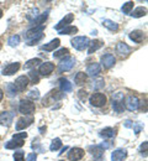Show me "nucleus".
<instances>
[{
	"label": "nucleus",
	"mask_w": 148,
	"mask_h": 161,
	"mask_svg": "<svg viewBox=\"0 0 148 161\" xmlns=\"http://www.w3.org/2000/svg\"><path fill=\"white\" fill-rule=\"evenodd\" d=\"M116 135V129L114 128H105L100 131V136L103 138H114Z\"/></svg>",
	"instance_id": "nucleus-25"
},
{
	"label": "nucleus",
	"mask_w": 148,
	"mask_h": 161,
	"mask_svg": "<svg viewBox=\"0 0 148 161\" xmlns=\"http://www.w3.org/2000/svg\"><path fill=\"white\" fill-rule=\"evenodd\" d=\"M84 156V150L80 147H73L68 153V159L70 161H79Z\"/></svg>",
	"instance_id": "nucleus-9"
},
{
	"label": "nucleus",
	"mask_w": 148,
	"mask_h": 161,
	"mask_svg": "<svg viewBox=\"0 0 148 161\" xmlns=\"http://www.w3.org/2000/svg\"><path fill=\"white\" fill-rule=\"evenodd\" d=\"M59 161H62V160H59Z\"/></svg>",
	"instance_id": "nucleus-49"
},
{
	"label": "nucleus",
	"mask_w": 148,
	"mask_h": 161,
	"mask_svg": "<svg viewBox=\"0 0 148 161\" xmlns=\"http://www.w3.org/2000/svg\"><path fill=\"white\" fill-rule=\"evenodd\" d=\"M43 30H44V26H36V27H33V29H30L27 32H26V35H25V37H26V40H27V45H30V46H32V45H35L36 42H38V41L42 39L43 36Z\"/></svg>",
	"instance_id": "nucleus-1"
},
{
	"label": "nucleus",
	"mask_w": 148,
	"mask_h": 161,
	"mask_svg": "<svg viewBox=\"0 0 148 161\" xmlns=\"http://www.w3.org/2000/svg\"><path fill=\"white\" fill-rule=\"evenodd\" d=\"M19 69H20V63H19V62L9 63L8 66L4 67V69H3V75H4V76H11V75L16 73Z\"/></svg>",
	"instance_id": "nucleus-12"
},
{
	"label": "nucleus",
	"mask_w": 148,
	"mask_h": 161,
	"mask_svg": "<svg viewBox=\"0 0 148 161\" xmlns=\"http://www.w3.org/2000/svg\"><path fill=\"white\" fill-rule=\"evenodd\" d=\"M1 16H3V10H0V19H1Z\"/></svg>",
	"instance_id": "nucleus-47"
},
{
	"label": "nucleus",
	"mask_w": 148,
	"mask_h": 161,
	"mask_svg": "<svg viewBox=\"0 0 148 161\" xmlns=\"http://www.w3.org/2000/svg\"><path fill=\"white\" fill-rule=\"evenodd\" d=\"M77 32H78V29L75 26H67L59 31L61 35H72V34H77Z\"/></svg>",
	"instance_id": "nucleus-28"
},
{
	"label": "nucleus",
	"mask_w": 148,
	"mask_h": 161,
	"mask_svg": "<svg viewBox=\"0 0 148 161\" xmlns=\"http://www.w3.org/2000/svg\"><path fill=\"white\" fill-rule=\"evenodd\" d=\"M27 138V133H18V134H14L13 135V139L10 141L6 142L5 147L11 150V149H18V147H21L25 142V139Z\"/></svg>",
	"instance_id": "nucleus-2"
},
{
	"label": "nucleus",
	"mask_w": 148,
	"mask_h": 161,
	"mask_svg": "<svg viewBox=\"0 0 148 161\" xmlns=\"http://www.w3.org/2000/svg\"><path fill=\"white\" fill-rule=\"evenodd\" d=\"M36 109V105L32 101L28 99H22L19 104V112L23 115H31Z\"/></svg>",
	"instance_id": "nucleus-3"
},
{
	"label": "nucleus",
	"mask_w": 148,
	"mask_h": 161,
	"mask_svg": "<svg viewBox=\"0 0 148 161\" xmlns=\"http://www.w3.org/2000/svg\"><path fill=\"white\" fill-rule=\"evenodd\" d=\"M40 63H42V61L40 60V58H32V60H28L25 63L23 68H31V67H35V66H37Z\"/></svg>",
	"instance_id": "nucleus-34"
},
{
	"label": "nucleus",
	"mask_w": 148,
	"mask_h": 161,
	"mask_svg": "<svg viewBox=\"0 0 148 161\" xmlns=\"http://www.w3.org/2000/svg\"><path fill=\"white\" fill-rule=\"evenodd\" d=\"M8 43H9L11 47L18 46V45L20 43V36H19V35H13V36H10L9 40H8Z\"/></svg>",
	"instance_id": "nucleus-33"
},
{
	"label": "nucleus",
	"mask_w": 148,
	"mask_h": 161,
	"mask_svg": "<svg viewBox=\"0 0 148 161\" xmlns=\"http://www.w3.org/2000/svg\"><path fill=\"white\" fill-rule=\"evenodd\" d=\"M73 20H74V15H73V14H67L63 19L56 25V27H54V29H56V30H58V31H61L62 29L67 27V26H68V25H69Z\"/></svg>",
	"instance_id": "nucleus-15"
},
{
	"label": "nucleus",
	"mask_w": 148,
	"mask_h": 161,
	"mask_svg": "<svg viewBox=\"0 0 148 161\" xmlns=\"http://www.w3.org/2000/svg\"><path fill=\"white\" fill-rule=\"evenodd\" d=\"M32 123H33V118L32 117H22L16 123V130H23V129L28 128Z\"/></svg>",
	"instance_id": "nucleus-14"
},
{
	"label": "nucleus",
	"mask_w": 148,
	"mask_h": 161,
	"mask_svg": "<svg viewBox=\"0 0 148 161\" xmlns=\"http://www.w3.org/2000/svg\"><path fill=\"white\" fill-rule=\"evenodd\" d=\"M23 158H25L23 151H16L14 154V161H23Z\"/></svg>",
	"instance_id": "nucleus-40"
},
{
	"label": "nucleus",
	"mask_w": 148,
	"mask_h": 161,
	"mask_svg": "<svg viewBox=\"0 0 148 161\" xmlns=\"http://www.w3.org/2000/svg\"><path fill=\"white\" fill-rule=\"evenodd\" d=\"M27 97H28L30 99H38V98H40V92H38L37 89H32V91H30V92L27 93Z\"/></svg>",
	"instance_id": "nucleus-39"
},
{
	"label": "nucleus",
	"mask_w": 148,
	"mask_h": 161,
	"mask_svg": "<svg viewBox=\"0 0 148 161\" xmlns=\"http://www.w3.org/2000/svg\"><path fill=\"white\" fill-rule=\"evenodd\" d=\"M5 89H6V92H8V96H9V97H15V96L18 94V91L15 89V87H14V84H13V83H8V84H6V87H5Z\"/></svg>",
	"instance_id": "nucleus-32"
},
{
	"label": "nucleus",
	"mask_w": 148,
	"mask_h": 161,
	"mask_svg": "<svg viewBox=\"0 0 148 161\" xmlns=\"http://www.w3.org/2000/svg\"><path fill=\"white\" fill-rule=\"evenodd\" d=\"M125 104H126V108L128 110L133 112V110L138 109V107H140V99H138L136 96H132V94H131V96H128L126 98Z\"/></svg>",
	"instance_id": "nucleus-10"
},
{
	"label": "nucleus",
	"mask_w": 148,
	"mask_h": 161,
	"mask_svg": "<svg viewBox=\"0 0 148 161\" xmlns=\"http://www.w3.org/2000/svg\"><path fill=\"white\" fill-rule=\"evenodd\" d=\"M89 101H90V104H91V105L100 108V107H104V105H105L107 99H106V96L103 94V93H94V94L90 96Z\"/></svg>",
	"instance_id": "nucleus-6"
},
{
	"label": "nucleus",
	"mask_w": 148,
	"mask_h": 161,
	"mask_svg": "<svg viewBox=\"0 0 148 161\" xmlns=\"http://www.w3.org/2000/svg\"><path fill=\"white\" fill-rule=\"evenodd\" d=\"M100 72H101V67H100L99 63H91V64H89L88 68H86V73H88L89 76H91V77H96Z\"/></svg>",
	"instance_id": "nucleus-18"
},
{
	"label": "nucleus",
	"mask_w": 148,
	"mask_h": 161,
	"mask_svg": "<svg viewBox=\"0 0 148 161\" xmlns=\"http://www.w3.org/2000/svg\"><path fill=\"white\" fill-rule=\"evenodd\" d=\"M116 52L120 55V56H127L130 52H131V47L126 45L125 42H119L116 45Z\"/></svg>",
	"instance_id": "nucleus-20"
},
{
	"label": "nucleus",
	"mask_w": 148,
	"mask_h": 161,
	"mask_svg": "<svg viewBox=\"0 0 148 161\" xmlns=\"http://www.w3.org/2000/svg\"><path fill=\"white\" fill-rule=\"evenodd\" d=\"M47 18H48V11H46L44 14H42V15H40L37 19H35V25H38V26H42V24L44 22V21L47 20Z\"/></svg>",
	"instance_id": "nucleus-36"
},
{
	"label": "nucleus",
	"mask_w": 148,
	"mask_h": 161,
	"mask_svg": "<svg viewBox=\"0 0 148 161\" xmlns=\"http://www.w3.org/2000/svg\"><path fill=\"white\" fill-rule=\"evenodd\" d=\"M14 119V114L10 112H4L0 114V124L5 125V126H10Z\"/></svg>",
	"instance_id": "nucleus-17"
},
{
	"label": "nucleus",
	"mask_w": 148,
	"mask_h": 161,
	"mask_svg": "<svg viewBox=\"0 0 148 161\" xmlns=\"http://www.w3.org/2000/svg\"><path fill=\"white\" fill-rule=\"evenodd\" d=\"M3 98H4V92L0 89V102H1V99H3Z\"/></svg>",
	"instance_id": "nucleus-46"
},
{
	"label": "nucleus",
	"mask_w": 148,
	"mask_h": 161,
	"mask_svg": "<svg viewBox=\"0 0 148 161\" xmlns=\"http://www.w3.org/2000/svg\"><path fill=\"white\" fill-rule=\"evenodd\" d=\"M0 48H1V43H0Z\"/></svg>",
	"instance_id": "nucleus-48"
},
{
	"label": "nucleus",
	"mask_w": 148,
	"mask_h": 161,
	"mask_svg": "<svg viewBox=\"0 0 148 161\" xmlns=\"http://www.w3.org/2000/svg\"><path fill=\"white\" fill-rule=\"evenodd\" d=\"M74 80H75V83H77L78 86L84 84L85 80H86V73H84V72H78V73L75 75V78H74Z\"/></svg>",
	"instance_id": "nucleus-29"
},
{
	"label": "nucleus",
	"mask_w": 148,
	"mask_h": 161,
	"mask_svg": "<svg viewBox=\"0 0 148 161\" xmlns=\"http://www.w3.org/2000/svg\"><path fill=\"white\" fill-rule=\"evenodd\" d=\"M103 25L105 26L106 29H109L110 31H117L119 30V24H116L115 21L109 20V19H105L103 21Z\"/></svg>",
	"instance_id": "nucleus-26"
},
{
	"label": "nucleus",
	"mask_w": 148,
	"mask_h": 161,
	"mask_svg": "<svg viewBox=\"0 0 148 161\" xmlns=\"http://www.w3.org/2000/svg\"><path fill=\"white\" fill-rule=\"evenodd\" d=\"M59 84H61V91L64 92V93H69V92H72V89H73L72 83L68 80H65V78H61V80H59Z\"/></svg>",
	"instance_id": "nucleus-24"
},
{
	"label": "nucleus",
	"mask_w": 148,
	"mask_h": 161,
	"mask_svg": "<svg viewBox=\"0 0 148 161\" xmlns=\"http://www.w3.org/2000/svg\"><path fill=\"white\" fill-rule=\"evenodd\" d=\"M89 42L90 41L86 36H77L72 40V46L78 51H83L89 46Z\"/></svg>",
	"instance_id": "nucleus-5"
},
{
	"label": "nucleus",
	"mask_w": 148,
	"mask_h": 161,
	"mask_svg": "<svg viewBox=\"0 0 148 161\" xmlns=\"http://www.w3.org/2000/svg\"><path fill=\"white\" fill-rule=\"evenodd\" d=\"M90 150L93 151V156H94L95 159L101 158V156H103V154H104V149H103V147H100V146H94V147H90Z\"/></svg>",
	"instance_id": "nucleus-30"
},
{
	"label": "nucleus",
	"mask_w": 148,
	"mask_h": 161,
	"mask_svg": "<svg viewBox=\"0 0 148 161\" xmlns=\"http://www.w3.org/2000/svg\"><path fill=\"white\" fill-rule=\"evenodd\" d=\"M132 125H133V123H132L131 120L125 121V126H126V128H132Z\"/></svg>",
	"instance_id": "nucleus-45"
},
{
	"label": "nucleus",
	"mask_w": 148,
	"mask_h": 161,
	"mask_svg": "<svg viewBox=\"0 0 148 161\" xmlns=\"http://www.w3.org/2000/svg\"><path fill=\"white\" fill-rule=\"evenodd\" d=\"M95 83H96V84H94V87H95V88H101V87H104V80H96Z\"/></svg>",
	"instance_id": "nucleus-44"
},
{
	"label": "nucleus",
	"mask_w": 148,
	"mask_h": 161,
	"mask_svg": "<svg viewBox=\"0 0 148 161\" xmlns=\"http://www.w3.org/2000/svg\"><path fill=\"white\" fill-rule=\"evenodd\" d=\"M37 160V154L36 153H32V154H28L27 155V160L26 161H36Z\"/></svg>",
	"instance_id": "nucleus-42"
},
{
	"label": "nucleus",
	"mask_w": 148,
	"mask_h": 161,
	"mask_svg": "<svg viewBox=\"0 0 148 161\" xmlns=\"http://www.w3.org/2000/svg\"><path fill=\"white\" fill-rule=\"evenodd\" d=\"M147 145H148L147 141H145V142H143V144L141 145V147H140V151H141L142 154L145 153V155H146V153H147Z\"/></svg>",
	"instance_id": "nucleus-43"
},
{
	"label": "nucleus",
	"mask_w": 148,
	"mask_h": 161,
	"mask_svg": "<svg viewBox=\"0 0 148 161\" xmlns=\"http://www.w3.org/2000/svg\"><path fill=\"white\" fill-rule=\"evenodd\" d=\"M104 46V42L100 40H93L89 42V48H88V53L89 55H91V53H94L95 51H98L99 48H101Z\"/></svg>",
	"instance_id": "nucleus-21"
},
{
	"label": "nucleus",
	"mask_w": 148,
	"mask_h": 161,
	"mask_svg": "<svg viewBox=\"0 0 148 161\" xmlns=\"http://www.w3.org/2000/svg\"><path fill=\"white\" fill-rule=\"evenodd\" d=\"M62 98V94L57 91V89H54V91H51L44 98L42 99V104L43 105H49L51 103H54V101H58V99H61Z\"/></svg>",
	"instance_id": "nucleus-7"
},
{
	"label": "nucleus",
	"mask_w": 148,
	"mask_h": 161,
	"mask_svg": "<svg viewBox=\"0 0 148 161\" xmlns=\"http://www.w3.org/2000/svg\"><path fill=\"white\" fill-rule=\"evenodd\" d=\"M28 76H30L31 82H32L33 84H36V83H38V82H40V75H38L36 71H31V72L28 73Z\"/></svg>",
	"instance_id": "nucleus-38"
},
{
	"label": "nucleus",
	"mask_w": 148,
	"mask_h": 161,
	"mask_svg": "<svg viewBox=\"0 0 148 161\" xmlns=\"http://www.w3.org/2000/svg\"><path fill=\"white\" fill-rule=\"evenodd\" d=\"M53 69H54V64H53V63H51V62H44V63H41V66H40V68H38V73H40L41 76L47 77V76H49V75L53 72Z\"/></svg>",
	"instance_id": "nucleus-11"
},
{
	"label": "nucleus",
	"mask_w": 148,
	"mask_h": 161,
	"mask_svg": "<svg viewBox=\"0 0 148 161\" xmlns=\"http://www.w3.org/2000/svg\"><path fill=\"white\" fill-rule=\"evenodd\" d=\"M127 158V151L125 149H117L111 154V161H124Z\"/></svg>",
	"instance_id": "nucleus-16"
},
{
	"label": "nucleus",
	"mask_w": 148,
	"mask_h": 161,
	"mask_svg": "<svg viewBox=\"0 0 148 161\" xmlns=\"http://www.w3.org/2000/svg\"><path fill=\"white\" fill-rule=\"evenodd\" d=\"M13 84H14V87L18 92H22V91H25V88L28 84V78L25 77V76H20L19 78H16V80Z\"/></svg>",
	"instance_id": "nucleus-13"
},
{
	"label": "nucleus",
	"mask_w": 148,
	"mask_h": 161,
	"mask_svg": "<svg viewBox=\"0 0 148 161\" xmlns=\"http://www.w3.org/2000/svg\"><path fill=\"white\" fill-rule=\"evenodd\" d=\"M75 64V60L73 57H65L58 66V71L59 72H67V71H70Z\"/></svg>",
	"instance_id": "nucleus-8"
},
{
	"label": "nucleus",
	"mask_w": 148,
	"mask_h": 161,
	"mask_svg": "<svg viewBox=\"0 0 148 161\" xmlns=\"http://www.w3.org/2000/svg\"><path fill=\"white\" fill-rule=\"evenodd\" d=\"M115 57H114V55H111V53H106L104 55L103 57H101V64L105 67V68H110V67H112L114 64H115Z\"/></svg>",
	"instance_id": "nucleus-22"
},
{
	"label": "nucleus",
	"mask_w": 148,
	"mask_h": 161,
	"mask_svg": "<svg viewBox=\"0 0 148 161\" xmlns=\"http://www.w3.org/2000/svg\"><path fill=\"white\" fill-rule=\"evenodd\" d=\"M112 108L116 113H122L125 109L124 105V93L117 92L112 96Z\"/></svg>",
	"instance_id": "nucleus-4"
},
{
	"label": "nucleus",
	"mask_w": 148,
	"mask_h": 161,
	"mask_svg": "<svg viewBox=\"0 0 148 161\" xmlns=\"http://www.w3.org/2000/svg\"><path fill=\"white\" fill-rule=\"evenodd\" d=\"M68 55H69V50L68 48H61V50H58V51H56L54 53H53V57L54 58H62V57H68Z\"/></svg>",
	"instance_id": "nucleus-31"
},
{
	"label": "nucleus",
	"mask_w": 148,
	"mask_h": 161,
	"mask_svg": "<svg viewBox=\"0 0 148 161\" xmlns=\"http://www.w3.org/2000/svg\"><path fill=\"white\" fill-rule=\"evenodd\" d=\"M59 43H61V40L59 39H54V40H52L51 42H48V43H46V45H43L42 47H41V50L43 51H54L58 46H59Z\"/></svg>",
	"instance_id": "nucleus-23"
},
{
	"label": "nucleus",
	"mask_w": 148,
	"mask_h": 161,
	"mask_svg": "<svg viewBox=\"0 0 148 161\" xmlns=\"http://www.w3.org/2000/svg\"><path fill=\"white\" fill-rule=\"evenodd\" d=\"M132 9H133V1H127L126 4H124L122 8H121L124 14H130Z\"/></svg>",
	"instance_id": "nucleus-37"
},
{
	"label": "nucleus",
	"mask_w": 148,
	"mask_h": 161,
	"mask_svg": "<svg viewBox=\"0 0 148 161\" xmlns=\"http://www.w3.org/2000/svg\"><path fill=\"white\" fill-rule=\"evenodd\" d=\"M146 14H147V9L143 8V6H140V8L135 9L131 15H132L133 18H142V16H145Z\"/></svg>",
	"instance_id": "nucleus-27"
},
{
	"label": "nucleus",
	"mask_w": 148,
	"mask_h": 161,
	"mask_svg": "<svg viewBox=\"0 0 148 161\" xmlns=\"http://www.w3.org/2000/svg\"><path fill=\"white\" fill-rule=\"evenodd\" d=\"M130 39L136 42V43H141L142 41L145 40V32L141 31V30H135V31H131L130 34Z\"/></svg>",
	"instance_id": "nucleus-19"
},
{
	"label": "nucleus",
	"mask_w": 148,
	"mask_h": 161,
	"mask_svg": "<svg viewBox=\"0 0 148 161\" xmlns=\"http://www.w3.org/2000/svg\"><path fill=\"white\" fill-rule=\"evenodd\" d=\"M132 128L135 129V133H136V135H138V134L141 133V130L143 129V128H142V125H141V124H138V123H133Z\"/></svg>",
	"instance_id": "nucleus-41"
},
{
	"label": "nucleus",
	"mask_w": 148,
	"mask_h": 161,
	"mask_svg": "<svg viewBox=\"0 0 148 161\" xmlns=\"http://www.w3.org/2000/svg\"><path fill=\"white\" fill-rule=\"evenodd\" d=\"M62 146V142H61V139H53L52 140V144H51V146H49V150L51 151H57L59 147Z\"/></svg>",
	"instance_id": "nucleus-35"
}]
</instances>
